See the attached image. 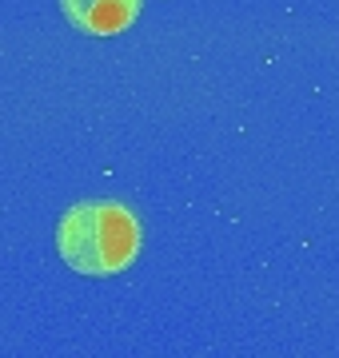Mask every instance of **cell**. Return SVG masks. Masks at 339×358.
Masks as SVG:
<instances>
[{
  "label": "cell",
  "instance_id": "6da1fadb",
  "mask_svg": "<svg viewBox=\"0 0 339 358\" xmlns=\"http://www.w3.org/2000/svg\"><path fill=\"white\" fill-rule=\"evenodd\" d=\"M56 251L76 275H120L140 255V223L124 203L88 199L64 211L56 227Z\"/></svg>",
  "mask_w": 339,
  "mask_h": 358
},
{
  "label": "cell",
  "instance_id": "7a4b0ae2",
  "mask_svg": "<svg viewBox=\"0 0 339 358\" xmlns=\"http://www.w3.org/2000/svg\"><path fill=\"white\" fill-rule=\"evenodd\" d=\"M144 0H60L68 24L88 36H120L136 24Z\"/></svg>",
  "mask_w": 339,
  "mask_h": 358
}]
</instances>
